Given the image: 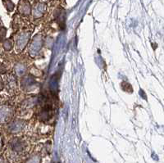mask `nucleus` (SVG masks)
I'll list each match as a JSON object with an SVG mask.
<instances>
[{
  "instance_id": "1",
  "label": "nucleus",
  "mask_w": 164,
  "mask_h": 163,
  "mask_svg": "<svg viewBox=\"0 0 164 163\" xmlns=\"http://www.w3.org/2000/svg\"><path fill=\"white\" fill-rule=\"evenodd\" d=\"M30 36V33L27 30L20 31L16 35L15 40V47L17 52H21L25 48Z\"/></svg>"
},
{
  "instance_id": "2",
  "label": "nucleus",
  "mask_w": 164,
  "mask_h": 163,
  "mask_svg": "<svg viewBox=\"0 0 164 163\" xmlns=\"http://www.w3.org/2000/svg\"><path fill=\"white\" fill-rule=\"evenodd\" d=\"M14 114V109L12 107L4 104L0 106V124L8 122Z\"/></svg>"
},
{
  "instance_id": "3",
  "label": "nucleus",
  "mask_w": 164,
  "mask_h": 163,
  "mask_svg": "<svg viewBox=\"0 0 164 163\" xmlns=\"http://www.w3.org/2000/svg\"><path fill=\"white\" fill-rule=\"evenodd\" d=\"M6 87L8 90L9 93L15 92V90L17 88V83H16V78L12 74L7 76V78H6Z\"/></svg>"
},
{
  "instance_id": "4",
  "label": "nucleus",
  "mask_w": 164,
  "mask_h": 163,
  "mask_svg": "<svg viewBox=\"0 0 164 163\" xmlns=\"http://www.w3.org/2000/svg\"><path fill=\"white\" fill-rule=\"evenodd\" d=\"M25 121H20V120H17V121L10 123L9 126H8V128L12 132H17V131H20L25 126Z\"/></svg>"
},
{
  "instance_id": "5",
  "label": "nucleus",
  "mask_w": 164,
  "mask_h": 163,
  "mask_svg": "<svg viewBox=\"0 0 164 163\" xmlns=\"http://www.w3.org/2000/svg\"><path fill=\"white\" fill-rule=\"evenodd\" d=\"M19 12L23 15H29L30 13V6L28 2L25 1L19 5Z\"/></svg>"
},
{
  "instance_id": "6",
  "label": "nucleus",
  "mask_w": 164,
  "mask_h": 163,
  "mask_svg": "<svg viewBox=\"0 0 164 163\" xmlns=\"http://www.w3.org/2000/svg\"><path fill=\"white\" fill-rule=\"evenodd\" d=\"M45 12V7L44 5H38L35 8V11L33 12V16H35V18H39L40 16H41Z\"/></svg>"
},
{
  "instance_id": "7",
  "label": "nucleus",
  "mask_w": 164,
  "mask_h": 163,
  "mask_svg": "<svg viewBox=\"0 0 164 163\" xmlns=\"http://www.w3.org/2000/svg\"><path fill=\"white\" fill-rule=\"evenodd\" d=\"M26 71L25 66L22 64H17L15 66V73L16 76H23Z\"/></svg>"
},
{
  "instance_id": "8",
  "label": "nucleus",
  "mask_w": 164,
  "mask_h": 163,
  "mask_svg": "<svg viewBox=\"0 0 164 163\" xmlns=\"http://www.w3.org/2000/svg\"><path fill=\"white\" fill-rule=\"evenodd\" d=\"M13 42L11 40H6L3 43V47L6 51H11L13 48Z\"/></svg>"
},
{
  "instance_id": "9",
  "label": "nucleus",
  "mask_w": 164,
  "mask_h": 163,
  "mask_svg": "<svg viewBox=\"0 0 164 163\" xmlns=\"http://www.w3.org/2000/svg\"><path fill=\"white\" fill-rule=\"evenodd\" d=\"M4 4H5L6 8H7V9H8L9 12H12V10H13L14 5H13L11 0H4Z\"/></svg>"
},
{
  "instance_id": "10",
  "label": "nucleus",
  "mask_w": 164,
  "mask_h": 163,
  "mask_svg": "<svg viewBox=\"0 0 164 163\" xmlns=\"http://www.w3.org/2000/svg\"><path fill=\"white\" fill-rule=\"evenodd\" d=\"M6 34H7V30L4 27H2L0 28V42L4 41L5 40V37H6Z\"/></svg>"
},
{
  "instance_id": "11",
  "label": "nucleus",
  "mask_w": 164,
  "mask_h": 163,
  "mask_svg": "<svg viewBox=\"0 0 164 163\" xmlns=\"http://www.w3.org/2000/svg\"><path fill=\"white\" fill-rule=\"evenodd\" d=\"M4 87H5V83H4L3 78L0 76V91L4 90Z\"/></svg>"
},
{
  "instance_id": "12",
  "label": "nucleus",
  "mask_w": 164,
  "mask_h": 163,
  "mask_svg": "<svg viewBox=\"0 0 164 163\" xmlns=\"http://www.w3.org/2000/svg\"><path fill=\"white\" fill-rule=\"evenodd\" d=\"M1 144H2V140H1V138H0V147H1Z\"/></svg>"
}]
</instances>
